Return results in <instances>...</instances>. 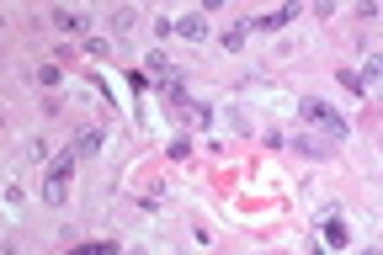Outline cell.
Instances as JSON below:
<instances>
[{"label": "cell", "instance_id": "cell-5", "mask_svg": "<svg viewBox=\"0 0 383 255\" xmlns=\"http://www.w3.org/2000/svg\"><path fill=\"white\" fill-rule=\"evenodd\" d=\"M320 234H325V245H330V250H346V245H351V229H346L341 218H325Z\"/></svg>", "mask_w": 383, "mask_h": 255}, {"label": "cell", "instance_id": "cell-6", "mask_svg": "<svg viewBox=\"0 0 383 255\" xmlns=\"http://www.w3.org/2000/svg\"><path fill=\"white\" fill-rule=\"evenodd\" d=\"M245 38H250V21H240V27H229V32H223V48H229V54H240V48H245Z\"/></svg>", "mask_w": 383, "mask_h": 255}, {"label": "cell", "instance_id": "cell-10", "mask_svg": "<svg viewBox=\"0 0 383 255\" xmlns=\"http://www.w3.org/2000/svg\"><path fill=\"white\" fill-rule=\"evenodd\" d=\"M293 144H298V155H325V144H320V138H303V133H298Z\"/></svg>", "mask_w": 383, "mask_h": 255}, {"label": "cell", "instance_id": "cell-12", "mask_svg": "<svg viewBox=\"0 0 383 255\" xmlns=\"http://www.w3.org/2000/svg\"><path fill=\"white\" fill-rule=\"evenodd\" d=\"M38 85H59V64H43V69H38Z\"/></svg>", "mask_w": 383, "mask_h": 255}, {"label": "cell", "instance_id": "cell-7", "mask_svg": "<svg viewBox=\"0 0 383 255\" xmlns=\"http://www.w3.org/2000/svg\"><path fill=\"white\" fill-rule=\"evenodd\" d=\"M69 149H75V155H96V149H101V133H96V128H85V133H75Z\"/></svg>", "mask_w": 383, "mask_h": 255}, {"label": "cell", "instance_id": "cell-8", "mask_svg": "<svg viewBox=\"0 0 383 255\" xmlns=\"http://www.w3.org/2000/svg\"><path fill=\"white\" fill-rule=\"evenodd\" d=\"M54 27H64V32H85V16H75V11L54 5Z\"/></svg>", "mask_w": 383, "mask_h": 255}, {"label": "cell", "instance_id": "cell-2", "mask_svg": "<svg viewBox=\"0 0 383 255\" xmlns=\"http://www.w3.org/2000/svg\"><path fill=\"white\" fill-rule=\"evenodd\" d=\"M298 118H303V122H320L330 138H346V133H351V122H346L330 101H320V96H303V101H298Z\"/></svg>", "mask_w": 383, "mask_h": 255}, {"label": "cell", "instance_id": "cell-3", "mask_svg": "<svg viewBox=\"0 0 383 255\" xmlns=\"http://www.w3.org/2000/svg\"><path fill=\"white\" fill-rule=\"evenodd\" d=\"M293 16H298V0H287L283 11H272V16H256L250 27H256V32H277V27H287Z\"/></svg>", "mask_w": 383, "mask_h": 255}, {"label": "cell", "instance_id": "cell-1", "mask_svg": "<svg viewBox=\"0 0 383 255\" xmlns=\"http://www.w3.org/2000/svg\"><path fill=\"white\" fill-rule=\"evenodd\" d=\"M75 149H64V155L48 159V181H43V202L48 208H64V197H69V176H75Z\"/></svg>", "mask_w": 383, "mask_h": 255}, {"label": "cell", "instance_id": "cell-4", "mask_svg": "<svg viewBox=\"0 0 383 255\" xmlns=\"http://www.w3.org/2000/svg\"><path fill=\"white\" fill-rule=\"evenodd\" d=\"M171 32L186 38V43H202V38H208V21H202V16H182V21H171Z\"/></svg>", "mask_w": 383, "mask_h": 255}, {"label": "cell", "instance_id": "cell-11", "mask_svg": "<svg viewBox=\"0 0 383 255\" xmlns=\"http://www.w3.org/2000/svg\"><path fill=\"white\" fill-rule=\"evenodd\" d=\"M149 75H155V80L171 75V59H165V54H149Z\"/></svg>", "mask_w": 383, "mask_h": 255}, {"label": "cell", "instance_id": "cell-9", "mask_svg": "<svg viewBox=\"0 0 383 255\" xmlns=\"http://www.w3.org/2000/svg\"><path fill=\"white\" fill-rule=\"evenodd\" d=\"M378 75H383V64H378V59H367V64H362V75H357V80H362V91H367V85H378Z\"/></svg>", "mask_w": 383, "mask_h": 255}]
</instances>
